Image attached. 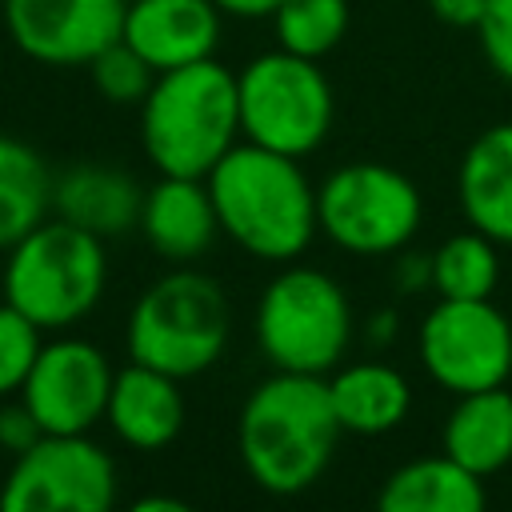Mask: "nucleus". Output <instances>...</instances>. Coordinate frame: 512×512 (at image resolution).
<instances>
[{"label": "nucleus", "instance_id": "423d86ee", "mask_svg": "<svg viewBox=\"0 0 512 512\" xmlns=\"http://www.w3.org/2000/svg\"><path fill=\"white\" fill-rule=\"evenodd\" d=\"M256 348L276 372L300 376H328L352 340V304L320 268L288 264L276 272L252 316Z\"/></svg>", "mask_w": 512, "mask_h": 512}, {"label": "nucleus", "instance_id": "7c9ffc66", "mask_svg": "<svg viewBox=\"0 0 512 512\" xmlns=\"http://www.w3.org/2000/svg\"><path fill=\"white\" fill-rule=\"evenodd\" d=\"M124 512H196L188 500H180V496H164V492H152V496H140V500H132Z\"/></svg>", "mask_w": 512, "mask_h": 512}, {"label": "nucleus", "instance_id": "f03ea898", "mask_svg": "<svg viewBox=\"0 0 512 512\" xmlns=\"http://www.w3.org/2000/svg\"><path fill=\"white\" fill-rule=\"evenodd\" d=\"M208 196L220 232L256 260L288 264L296 260L316 224V188L296 156L240 140L208 176Z\"/></svg>", "mask_w": 512, "mask_h": 512}, {"label": "nucleus", "instance_id": "4468645a", "mask_svg": "<svg viewBox=\"0 0 512 512\" xmlns=\"http://www.w3.org/2000/svg\"><path fill=\"white\" fill-rule=\"evenodd\" d=\"M140 232L156 256L172 264H192L220 236V220L208 196V184L196 176H160L144 192Z\"/></svg>", "mask_w": 512, "mask_h": 512}, {"label": "nucleus", "instance_id": "a878e982", "mask_svg": "<svg viewBox=\"0 0 512 512\" xmlns=\"http://www.w3.org/2000/svg\"><path fill=\"white\" fill-rule=\"evenodd\" d=\"M484 60L496 68V76H504L512 84V0H488L480 24H476Z\"/></svg>", "mask_w": 512, "mask_h": 512}, {"label": "nucleus", "instance_id": "f257e3e1", "mask_svg": "<svg viewBox=\"0 0 512 512\" xmlns=\"http://www.w3.org/2000/svg\"><path fill=\"white\" fill-rule=\"evenodd\" d=\"M340 432L344 428L332 412L324 376L272 372L248 392L240 408L236 448L256 488L272 496H296L324 476Z\"/></svg>", "mask_w": 512, "mask_h": 512}, {"label": "nucleus", "instance_id": "5701e85b", "mask_svg": "<svg viewBox=\"0 0 512 512\" xmlns=\"http://www.w3.org/2000/svg\"><path fill=\"white\" fill-rule=\"evenodd\" d=\"M276 44L304 60H324L348 32V0H284L272 12Z\"/></svg>", "mask_w": 512, "mask_h": 512}, {"label": "nucleus", "instance_id": "cd10ccee", "mask_svg": "<svg viewBox=\"0 0 512 512\" xmlns=\"http://www.w3.org/2000/svg\"><path fill=\"white\" fill-rule=\"evenodd\" d=\"M392 280L400 292H424L432 288V256L428 252H396V268H392Z\"/></svg>", "mask_w": 512, "mask_h": 512}, {"label": "nucleus", "instance_id": "a211bd4d", "mask_svg": "<svg viewBox=\"0 0 512 512\" xmlns=\"http://www.w3.org/2000/svg\"><path fill=\"white\" fill-rule=\"evenodd\" d=\"M324 380H328L332 412L344 432L384 436L408 420L412 384L404 380L400 368H392L384 360L344 364V368H332V376H324Z\"/></svg>", "mask_w": 512, "mask_h": 512}, {"label": "nucleus", "instance_id": "bb28decb", "mask_svg": "<svg viewBox=\"0 0 512 512\" xmlns=\"http://www.w3.org/2000/svg\"><path fill=\"white\" fill-rule=\"evenodd\" d=\"M40 440H44V428H40L36 416L24 408V400L0 408V448H4L8 456H20V452H28V448L40 444Z\"/></svg>", "mask_w": 512, "mask_h": 512}, {"label": "nucleus", "instance_id": "6ab92c4d", "mask_svg": "<svg viewBox=\"0 0 512 512\" xmlns=\"http://www.w3.org/2000/svg\"><path fill=\"white\" fill-rule=\"evenodd\" d=\"M484 476L452 456H420L388 472L376 492V512H484Z\"/></svg>", "mask_w": 512, "mask_h": 512}, {"label": "nucleus", "instance_id": "0eeeda50", "mask_svg": "<svg viewBox=\"0 0 512 512\" xmlns=\"http://www.w3.org/2000/svg\"><path fill=\"white\" fill-rule=\"evenodd\" d=\"M236 96L240 136L248 144L304 160L332 132L336 96L320 60H304L284 48L260 52L236 72Z\"/></svg>", "mask_w": 512, "mask_h": 512}, {"label": "nucleus", "instance_id": "ddd939ff", "mask_svg": "<svg viewBox=\"0 0 512 512\" xmlns=\"http://www.w3.org/2000/svg\"><path fill=\"white\" fill-rule=\"evenodd\" d=\"M224 12L212 0H128L120 40L136 48L152 72H172L216 56Z\"/></svg>", "mask_w": 512, "mask_h": 512}, {"label": "nucleus", "instance_id": "2eb2a0df", "mask_svg": "<svg viewBox=\"0 0 512 512\" xmlns=\"http://www.w3.org/2000/svg\"><path fill=\"white\" fill-rule=\"evenodd\" d=\"M104 420L136 452H160V448H168L180 436V428H184V392H180V380L132 360L112 380V396H108Z\"/></svg>", "mask_w": 512, "mask_h": 512}, {"label": "nucleus", "instance_id": "39448f33", "mask_svg": "<svg viewBox=\"0 0 512 512\" xmlns=\"http://www.w3.org/2000/svg\"><path fill=\"white\" fill-rule=\"evenodd\" d=\"M228 332L232 308L224 288L208 272L176 268L136 296L124 344L136 364L188 380L208 372L224 356Z\"/></svg>", "mask_w": 512, "mask_h": 512}, {"label": "nucleus", "instance_id": "20e7f679", "mask_svg": "<svg viewBox=\"0 0 512 512\" xmlns=\"http://www.w3.org/2000/svg\"><path fill=\"white\" fill-rule=\"evenodd\" d=\"M108 256L104 240L52 216L8 248L4 260V300L20 308L44 332H64L80 324L104 296Z\"/></svg>", "mask_w": 512, "mask_h": 512}, {"label": "nucleus", "instance_id": "c756f323", "mask_svg": "<svg viewBox=\"0 0 512 512\" xmlns=\"http://www.w3.org/2000/svg\"><path fill=\"white\" fill-rule=\"evenodd\" d=\"M224 16H236V20H272V12L284 4V0H212Z\"/></svg>", "mask_w": 512, "mask_h": 512}, {"label": "nucleus", "instance_id": "393cba45", "mask_svg": "<svg viewBox=\"0 0 512 512\" xmlns=\"http://www.w3.org/2000/svg\"><path fill=\"white\" fill-rule=\"evenodd\" d=\"M88 68H92L96 92H100L108 104H140V100L148 96L152 80L160 76V72H152V64H148L136 48H128L124 40L108 44Z\"/></svg>", "mask_w": 512, "mask_h": 512}, {"label": "nucleus", "instance_id": "7ed1b4c3", "mask_svg": "<svg viewBox=\"0 0 512 512\" xmlns=\"http://www.w3.org/2000/svg\"><path fill=\"white\" fill-rule=\"evenodd\" d=\"M140 144L160 176L204 180L240 144L236 72L216 56L160 72L140 100Z\"/></svg>", "mask_w": 512, "mask_h": 512}, {"label": "nucleus", "instance_id": "412c9836", "mask_svg": "<svg viewBox=\"0 0 512 512\" xmlns=\"http://www.w3.org/2000/svg\"><path fill=\"white\" fill-rule=\"evenodd\" d=\"M52 184L56 176L48 172L44 156L32 144L0 132V252L48 220Z\"/></svg>", "mask_w": 512, "mask_h": 512}, {"label": "nucleus", "instance_id": "9d476101", "mask_svg": "<svg viewBox=\"0 0 512 512\" xmlns=\"http://www.w3.org/2000/svg\"><path fill=\"white\" fill-rule=\"evenodd\" d=\"M0 512H116V464L88 436H44L12 456Z\"/></svg>", "mask_w": 512, "mask_h": 512}, {"label": "nucleus", "instance_id": "6e6552de", "mask_svg": "<svg viewBox=\"0 0 512 512\" xmlns=\"http://www.w3.org/2000/svg\"><path fill=\"white\" fill-rule=\"evenodd\" d=\"M424 220L420 188L392 164L352 160L328 172L316 188L320 232L352 256H396L412 244Z\"/></svg>", "mask_w": 512, "mask_h": 512}, {"label": "nucleus", "instance_id": "c85d7f7f", "mask_svg": "<svg viewBox=\"0 0 512 512\" xmlns=\"http://www.w3.org/2000/svg\"><path fill=\"white\" fill-rule=\"evenodd\" d=\"M428 8H432V16L440 24H448V28H472L476 32L488 0H428Z\"/></svg>", "mask_w": 512, "mask_h": 512}, {"label": "nucleus", "instance_id": "dca6fc26", "mask_svg": "<svg viewBox=\"0 0 512 512\" xmlns=\"http://www.w3.org/2000/svg\"><path fill=\"white\" fill-rule=\"evenodd\" d=\"M140 208H144L140 184L108 164H76L52 184V212L100 240L136 228Z\"/></svg>", "mask_w": 512, "mask_h": 512}, {"label": "nucleus", "instance_id": "f3484780", "mask_svg": "<svg viewBox=\"0 0 512 512\" xmlns=\"http://www.w3.org/2000/svg\"><path fill=\"white\" fill-rule=\"evenodd\" d=\"M456 196L476 232L512 244V124H492L468 144L456 172Z\"/></svg>", "mask_w": 512, "mask_h": 512}, {"label": "nucleus", "instance_id": "9b49d317", "mask_svg": "<svg viewBox=\"0 0 512 512\" xmlns=\"http://www.w3.org/2000/svg\"><path fill=\"white\" fill-rule=\"evenodd\" d=\"M112 364L108 356L84 336H56L44 340L20 400L44 428V436H88L108 412L112 396Z\"/></svg>", "mask_w": 512, "mask_h": 512}, {"label": "nucleus", "instance_id": "1a4fd4ad", "mask_svg": "<svg viewBox=\"0 0 512 512\" xmlns=\"http://www.w3.org/2000/svg\"><path fill=\"white\" fill-rule=\"evenodd\" d=\"M416 352L452 396L500 388L512 376V324L492 300H436L416 328Z\"/></svg>", "mask_w": 512, "mask_h": 512}, {"label": "nucleus", "instance_id": "b1692460", "mask_svg": "<svg viewBox=\"0 0 512 512\" xmlns=\"http://www.w3.org/2000/svg\"><path fill=\"white\" fill-rule=\"evenodd\" d=\"M40 348H44V328L32 324L8 300H0V400L20 396Z\"/></svg>", "mask_w": 512, "mask_h": 512}, {"label": "nucleus", "instance_id": "f8f14e48", "mask_svg": "<svg viewBox=\"0 0 512 512\" xmlns=\"http://www.w3.org/2000/svg\"><path fill=\"white\" fill-rule=\"evenodd\" d=\"M128 0H4L8 40L36 64H92L124 32Z\"/></svg>", "mask_w": 512, "mask_h": 512}, {"label": "nucleus", "instance_id": "4be33fe9", "mask_svg": "<svg viewBox=\"0 0 512 512\" xmlns=\"http://www.w3.org/2000/svg\"><path fill=\"white\" fill-rule=\"evenodd\" d=\"M496 240L468 228L448 236L432 252V288L440 300H492L500 280V256Z\"/></svg>", "mask_w": 512, "mask_h": 512}, {"label": "nucleus", "instance_id": "2f4dec72", "mask_svg": "<svg viewBox=\"0 0 512 512\" xmlns=\"http://www.w3.org/2000/svg\"><path fill=\"white\" fill-rule=\"evenodd\" d=\"M392 336H396V312L384 308V312L372 316V324H368V340H372V344H388Z\"/></svg>", "mask_w": 512, "mask_h": 512}, {"label": "nucleus", "instance_id": "aec40b11", "mask_svg": "<svg viewBox=\"0 0 512 512\" xmlns=\"http://www.w3.org/2000/svg\"><path fill=\"white\" fill-rule=\"evenodd\" d=\"M444 456L476 476H496L512 464V392L504 384L456 396L444 420Z\"/></svg>", "mask_w": 512, "mask_h": 512}]
</instances>
